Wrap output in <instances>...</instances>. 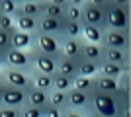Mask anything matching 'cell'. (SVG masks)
<instances>
[{
  "instance_id": "6da1fadb",
  "label": "cell",
  "mask_w": 131,
  "mask_h": 117,
  "mask_svg": "<svg viewBox=\"0 0 131 117\" xmlns=\"http://www.w3.org/2000/svg\"><path fill=\"white\" fill-rule=\"evenodd\" d=\"M123 103H129V101H121L119 98H115L112 94L92 90L90 92V111L88 113H96V115H104V117H117Z\"/></svg>"
},
{
  "instance_id": "7a4b0ae2",
  "label": "cell",
  "mask_w": 131,
  "mask_h": 117,
  "mask_svg": "<svg viewBox=\"0 0 131 117\" xmlns=\"http://www.w3.org/2000/svg\"><path fill=\"white\" fill-rule=\"evenodd\" d=\"M33 72V70H31ZM31 72H26L22 68H12V67H2L0 68V82L6 86H14L20 90H29L33 86Z\"/></svg>"
},
{
  "instance_id": "3957f363",
  "label": "cell",
  "mask_w": 131,
  "mask_h": 117,
  "mask_svg": "<svg viewBox=\"0 0 131 117\" xmlns=\"http://www.w3.org/2000/svg\"><path fill=\"white\" fill-rule=\"evenodd\" d=\"M104 23L110 29H129V8L110 2L106 6Z\"/></svg>"
},
{
  "instance_id": "277c9868",
  "label": "cell",
  "mask_w": 131,
  "mask_h": 117,
  "mask_svg": "<svg viewBox=\"0 0 131 117\" xmlns=\"http://www.w3.org/2000/svg\"><path fill=\"white\" fill-rule=\"evenodd\" d=\"M59 55H47V53H41L35 47H31V67L35 72H43V74H55L57 70V61H59Z\"/></svg>"
},
{
  "instance_id": "5b68a950",
  "label": "cell",
  "mask_w": 131,
  "mask_h": 117,
  "mask_svg": "<svg viewBox=\"0 0 131 117\" xmlns=\"http://www.w3.org/2000/svg\"><path fill=\"white\" fill-rule=\"evenodd\" d=\"M6 67L12 68H22L26 72H31V49H10L6 51Z\"/></svg>"
},
{
  "instance_id": "8992f818",
  "label": "cell",
  "mask_w": 131,
  "mask_h": 117,
  "mask_svg": "<svg viewBox=\"0 0 131 117\" xmlns=\"http://www.w3.org/2000/svg\"><path fill=\"white\" fill-rule=\"evenodd\" d=\"M104 47H114V49H123L129 51V29H104V37H102Z\"/></svg>"
},
{
  "instance_id": "52a82bcc",
  "label": "cell",
  "mask_w": 131,
  "mask_h": 117,
  "mask_svg": "<svg viewBox=\"0 0 131 117\" xmlns=\"http://www.w3.org/2000/svg\"><path fill=\"white\" fill-rule=\"evenodd\" d=\"M26 92L27 90H20L14 86H0V103L10 107H24L26 106Z\"/></svg>"
},
{
  "instance_id": "ba28073f",
  "label": "cell",
  "mask_w": 131,
  "mask_h": 117,
  "mask_svg": "<svg viewBox=\"0 0 131 117\" xmlns=\"http://www.w3.org/2000/svg\"><path fill=\"white\" fill-rule=\"evenodd\" d=\"M65 22L67 20H57V18H49V16H39L37 18V31H35V33H47V35H55V37L63 39Z\"/></svg>"
},
{
  "instance_id": "9c48e42d",
  "label": "cell",
  "mask_w": 131,
  "mask_h": 117,
  "mask_svg": "<svg viewBox=\"0 0 131 117\" xmlns=\"http://www.w3.org/2000/svg\"><path fill=\"white\" fill-rule=\"evenodd\" d=\"M104 14H106L104 6H96L88 0L82 4V23H92V25H100V28L106 29Z\"/></svg>"
},
{
  "instance_id": "30bf717a",
  "label": "cell",
  "mask_w": 131,
  "mask_h": 117,
  "mask_svg": "<svg viewBox=\"0 0 131 117\" xmlns=\"http://www.w3.org/2000/svg\"><path fill=\"white\" fill-rule=\"evenodd\" d=\"M33 47L37 51H41V53H47V55H59L61 53V37L47 35V33H35Z\"/></svg>"
},
{
  "instance_id": "8fae6325",
  "label": "cell",
  "mask_w": 131,
  "mask_h": 117,
  "mask_svg": "<svg viewBox=\"0 0 131 117\" xmlns=\"http://www.w3.org/2000/svg\"><path fill=\"white\" fill-rule=\"evenodd\" d=\"M67 98H69V107L71 109H77V111H82V113L90 111V94L71 88L67 92Z\"/></svg>"
},
{
  "instance_id": "7c38bea8",
  "label": "cell",
  "mask_w": 131,
  "mask_h": 117,
  "mask_svg": "<svg viewBox=\"0 0 131 117\" xmlns=\"http://www.w3.org/2000/svg\"><path fill=\"white\" fill-rule=\"evenodd\" d=\"M94 90L104 92V94H112V96H115V98H119V100H121L119 88H117V80H115V78L96 74V76H94ZM121 101H129V100H121Z\"/></svg>"
},
{
  "instance_id": "4fadbf2b",
  "label": "cell",
  "mask_w": 131,
  "mask_h": 117,
  "mask_svg": "<svg viewBox=\"0 0 131 117\" xmlns=\"http://www.w3.org/2000/svg\"><path fill=\"white\" fill-rule=\"evenodd\" d=\"M82 41L80 37H63L61 39V53L65 57H71V59H82Z\"/></svg>"
},
{
  "instance_id": "5bb4252c",
  "label": "cell",
  "mask_w": 131,
  "mask_h": 117,
  "mask_svg": "<svg viewBox=\"0 0 131 117\" xmlns=\"http://www.w3.org/2000/svg\"><path fill=\"white\" fill-rule=\"evenodd\" d=\"M26 103H27V106H35V107L45 109V107L49 106V92L31 86V88L26 92Z\"/></svg>"
},
{
  "instance_id": "9a60e30c",
  "label": "cell",
  "mask_w": 131,
  "mask_h": 117,
  "mask_svg": "<svg viewBox=\"0 0 131 117\" xmlns=\"http://www.w3.org/2000/svg\"><path fill=\"white\" fill-rule=\"evenodd\" d=\"M55 72H59V74H63V76L72 80L74 76H78V61L77 59H71V57L61 55L59 61H57V70H55Z\"/></svg>"
},
{
  "instance_id": "2e32d148",
  "label": "cell",
  "mask_w": 131,
  "mask_h": 117,
  "mask_svg": "<svg viewBox=\"0 0 131 117\" xmlns=\"http://www.w3.org/2000/svg\"><path fill=\"white\" fill-rule=\"evenodd\" d=\"M33 41H35V33H27L20 29H14L10 33V45L14 49H31Z\"/></svg>"
},
{
  "instance_id": "e0dca14e",
  "label": "cell",
  "mask_w": 131,
  "mask_h": 117,
  "mask_svg": "<svg viewBox=\"0 0 131 117\" xmlns=\"http://www.w3.org/2000/svg\"><path fill=\"white\" fill-rule=\"evenodd\" d=\"M102 61H108V62H115V64H123V67H129V51L114 49V47H104V53H102Z\"/></svg>"
},
{
  "instance_id": "ac0fdd59",
  "label": "cell",
  "mask_w": 131,
  "mask_h": 117,
  "mask_svg": "<svg viewBox=\"0 0 131 117\" xmlns=\"http://www.w3.org/2000/svg\"><path fill=\"white\" fill-rule=\"evenodd\" d=\"M102 37H104V28L92 25V23H82V31H80L82 41H88V43H102Z\"/></svg>"
},
{
  "instance_id": "d6986e66",
  "label": "cell",
  "mask_w": 131,
  "mask_h": 117,
  "mask_svg": "<svg viewBox=\"0 0 131 117\" xmlns=\"http://www.w3.org/2000/svg\"><path fill=\"white\" fill-rule=\"evenodd\" d=\"M102 53H104V45L102 43H88V41L82 43V59L102 62Z\"/></svg>"
},
{
  "instance_id": "ffe728a7",
  "label": "cell",
  "mask_w": 131,
  "mask_h": 117,
  "mask_svg": "<svg viewBox=\"0 0 131 117\" xmlns=\"http://www.w3.org/2000/svg\"><path fill=\"white\" fill-rule=\"evenodd\" d=\"M14 20H16V29H20V31H27V33L37 31V18L26 16V14H16Z\"/></svg>"
},
{
  "instance_id": "44dd1931",
  "label": "cell",
  "mask_w": 131,
  "mask_h": 117,
  "mask_svg": "<svg viewBox=\"0 0 131 117\" xmlns=\"http://www.w3.org/2000/svg\"><path fill=\"white\" fill-rule=\"evenodd\" d=\"M125 70H129V67L115 64V62H108V61H102V62H100V67H98V74L115 78V80H117V76H119L121 72H125Z\"/></svg>"
},
{
  "instance_id": "7402d4cb",
  "label": "cell",
  "mask_w": 131,
  "mask_h": 117,
  "mask_svg": "<svg viewBox=\"0 0 131 117\" xmlns=\"http://www.w3.org/2000/svg\"><path fill=\"white\" fill-rule=\"evenodd\" d=\"M43 2H45V0H43ZM43 2L22 0V2H20V10H18V14H26V16H33V18L43 16Z\"/></svg>"
},
{
  "instance_id": "603a6c76",
  "label": "cell",
  "mask_w": 131,
  "mask_h": 117,
  "mask_svg": "<svg viewBox=\"0 0 131 117\" xmlns=\"http://www.w3.org/2000/svg\"><path fill=\"white\" fill-rule=\"evenodd\" d=\"M49 103L61 111L69 109V98H67V92H61V90H51L49 92Z\"/></svg>"
},
{
  "instance_id": "cb8c5ba5",
  "label": "cell",
  "mask_w": 131,
  "mask_h": 117,
  "mask_svg": "<svg viewBox=\"0 0 131 117\" xmlns=\"http://www.w3.org/2000/svg\"><path fill=\"white\" fill-rule=\"evenodd\" d=\"M31 80H33V86L39 90H45V92H51L53 90V78L51 74H43V72H31Z\"/></svg>"
},
{
  "instance_id": "d4e9b609",
  "label": "cell",
  "mask_w": 131,
  "mask_h": 117,
  "mask_svg": "<svg viewBox=\"0 0 131 117\" xmlns=\"http://www.w3.org/2000/svg\"><path fill=\"white\" fill-rule=\"evenodd\" d=\"M71 88L90 94V92L94 90V76H82V74H78V76L72 78V86Z\"/></svg>"
},
{
  "instance_id": "484cf974",
  "label": "cell",
  "mask_w": 131,
  "mask_h": 117,
  "mask_svg": "<svg viewBox=\"0 0 131 117\" xmlns=\"http://www.w3.org/2000/svg\"><path fill=\"white\" fill-rule=\"evenodd\" d=\"M43 16L57 18V20H65V6L53 4V2H49V0H45L43 2Z\"/></svg>"
},
{
  "instance_id": "4316f807",
  "label": "cell",
  "mask_w": 131,
  "mask_h": 117,
  "mask_svg": "<svg viewBox=\"0 0 131 117\" xmlns=\"http://www.w3.org/2000/svg\"><path fill=\"white\" fill-rule=\"evenodd\" d=\"M98 67H100V62L80 59L78 61V74H82V76H96L98 74Z\"/></svg>"
},
{
  "instance_id": "83f0119b",
  "label": "cell",
  "mask_w": 131,
  "mask_h": 117,
  "mask_svg": "<svg viewBox=\"0 0 131 117\" xmlns=\"http://www.w3.org/2000/svg\"><path fill=\"white\" fill-rule=\"evenodd\" d=\"M51 78H53V90H61V92H69V90H71V86H72L71 78L63 76V74H59V72L51 74Z\"/></svg>"
},
{
  "instance_id": "f1b7e54d",
  "label": "cell",
  "mask_w": 131,
  "mask_h": 117,
  "mask_svg": "<svg viewBox=\"0 0 131 117\" xmlns=\"http://www.w3.org/2000/svg\"><path fill=\"white\" fill-rule=\"evenodd\" d=\"M65 20H69V22H82V6L65 4Z\"/></svg>"
},
{
  "instance_id": "f546056e",
  "label": "cell",
  "mask_w": 131,
  "mask_h": 117,
  "mask_svg": "<svg viewBox=\"0 0 131 117\" xmlns=\"http://www.w3.org/2000/svg\"><path fill=\"white\" fill-rule=\"evenodd\" d=\"M82 31V22H65V29H63V37H80Z\"/></svg>"
},
{
  "instance_id": "4dcf8cb0",
  "label": "cell",
  "mask_w": 131,
  "mask_h": 117,
  "mask_svg": "<svg viewBox=\"0 0 131 117\" xmlns=\"http://www.w3.org/2000/svg\"><path fill=\"white\" fill-rule=\"evenodd\" d=\"M20 10V0H0V14L16 16Z\"/></svg>"
},
{
  "instance_id": "1f68e13d",
  "label": "cell",
  "mask_w": 131,
  "mask_h": 117,
  "mask_svg": "<svg viewBox=\"0 0 131 117\" xmlns=\"http://www.w3.org/2000/svg\"><path fill=\"white\" fill-rule=\"evenodd\" d=\"M0 29H4V31H14L16 29V20L14 16H8V14H0Z\"/></svg>"
},
{
  "instance_id": "d6a6232c",
  "label": "cell",
  "mask_w": 131,
  "mask_h": 117,
  "mask_svg": "<svg viewBox=\"0 0 131 117\" xmlns=\"http://www.w3.org/2000/svg\"><path fill=\"white\" fill-rule=\"evenodd\" d=\"M0 117H22V107H10L0 103Z\"/></svg>"
},
{
  "instance_id": "836d02e7",
  "label": "cell",
  "mask_w": 131,
  "mask_h": 117,
  "mask_svg": "<svg viewBox=\"0 0 131 117\" xmlns=\"http://www.w3.org/2000/svg\"><path fill=\"white\" fill-rule=\"evenodd\" d=\"M22 117H43V109L26 103V106L22 107Z\"/></svg>"
},
{
  "instance_id": "e575fe53",
  "label": "cell",
  "mask_w": 131,
  "mask_h": 117,
  "mask_svg": "<svg viewBox=\"0 0 131 117\" xmlns=\"http://www.w3.org/2000/svg\"><path fill=\"white\" fill-rule=\"evenodd\" d=\"M10 31H4V29H0V49H10Z\"/></svg>"
},
{
  "instance_id": "d590c367",
  "label": "cell",
  "mask_w": 131,
  "mask_h": 117,
  "mask_svg": "<svg viewBox=\"0 0 131 117\" xmlns=\"http://www.w3.org/2000/svg\"><path fill=\"white\" fill-rule=\"evenodd\" d=\"M61 115H63V111L57 109V107H53L51 103L43 109V117H61Z\"/></svg>"
},
{
  "instance_id": "8d00e7d4",
  "label": "cell",
  "mask_w": 131,
  "mask_h": 117,
  "mask_svg": "<svg viewBox=\"0 0 131 117\" xmlns=\"http://www.w3.org/2000/svg\"><path fill=\"white\" fill-rule=\"evenodd\" d=\"M61 117H88L86 113H82V111H77V109H71V107H69V109H65V111H63V115Z\"/></svg>"
},
{
  "instance_id": "74e56055",
  "label": "cell",
  "mask_w": 131,
  "mask_h": 117,
  "mask_svg": "<svg viewBox=\"0 0 131 117\" xmlns=\"http://www.w3.org/2000/svg\"><path fill=\"white\" fill-rule=\"evenodd\" d=\"M112 4H117V6H125V8H129L131 6V0H110Z\"/></svg>"
},
{
  "instance_id": "f35d334b",
  "label": "cell",
  "mask_w": 131,
  "mask_h": 117,
  "mask_svg": "<svg viewBox=\"0 0 131 117\" xmlns=\"http://www.w3.org/2000/svg\"><path fill=\"white\" fill-rule=\"evenodd\" d=\"M6 67V49H0V68Z\"/></svg>"
},
{
  "instance_id": "ab89813d",
  "label": "cell",
  "mask_w": 131,
  "mask_h": 117,
  "mask_svg": "<svg viewBox=\"0 0 131 117\" xmlns=\"http://www.w3.org/2000/svg\"><path fill=\"white\" fill-rule=\"evenodd\" d=\"M88 2H92V4H96V6H108L110 4V0H88Z\"/></svg>"
},
{
  "instance_id": "60d3db41",
  "label": "cell",
  "mask_w": 131,
  "mask_h": 117,
  "mask_svg": "<svg viewBox=\"0 0 131 117\" xmlns=\"http://www.w3.org/2000/svg\"><path fill=\"white\" fill-rule=\"evenodd\" d=\"M86 0H67V4H72V6H82Z\"/></svg>"
},
{
  "instance_id": "b9f144b4",
  "label": "cell",
  "mask_w": 131,
  "mask_h": 117,
  "mask_svg": "<svg viewBox=\"0 0 131 117\" xmlns=\"http://www.w3.org/2000/svg\"><path fill=\"white\" fill-rule=\"evenodd\" d=\"M49 2H53V4H61V6L67 4V0H49Z\"/></svg>"
},
{
  "instance_id": "7bdbcfd3",
  "label": "cell",
  "mask_w": 131,
  "mask_h": 117,
  "mask_svg": "<svg viewBox=\"0 0 131 117\" xmlns=\"http://www.w3.org/2000/svg\"><path fill=\"white\" fill-rule=\"evenodd\" d=\"M88 117H104V115H96V113H86Z\"/></svg>"
},
{
  "instance_id": "ee69618b",
  "label": "cell",
  "mask_w": 131,
  "mask_h": 117,
  "mask_svg": "<svg viewBox=\"0 0 131 117\" xmlns=\"http://www.w3.org/2000/svg\"><path fill=\"white\" fill-rule=\"evenodd\" d=\"M29 2H43V0H29Z\"/></svg>"
},
{
  "instance_id": "f6af8a7d",
  "label": "cell",
  "mask_w": 131,
  "mask_h": 117,
  "mask_svg": "<svg viewBox=\"0 0 131 117\" xmlns=\"http://www.w3.org/2000/svg\"><path fill=\"white\" fill-rule=\"evenodd\" d=\"M0 86H2V82H0Z\"/></svg>"
},
{
  "instance_id": "bcb514c9",
  "label": "cell",
  "mask_w": 131,
  "mask_h": 117,
  "mask_svg": "<svg viewBox=\"0 0 131 117\" xmlns=\"http://www.w3.org/2000/svg\"><path fill=\"white\" fill-rule=\"evenodd\" d=\"M20 2H22V0H20Z\"/></svg>"
}]
</instances>
